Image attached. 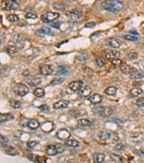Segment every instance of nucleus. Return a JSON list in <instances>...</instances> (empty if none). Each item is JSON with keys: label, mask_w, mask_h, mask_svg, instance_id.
Segmentation results:
<instances>
[{"label": "nucleus", "mask_w": 144, "mask_h": 163, "mask_svg": "<svg viewBox=\"0 0 144 163\" xmlns=\"http://www.w3.org/2000/svg\"><path fill=\"white\" fill-rule=\"evenodd\" d=\"M102 9L112 13H117L123 8V3L119 0H105L101 5Z\"/></svg>", "instance_id": "obj_1"}, {"label": "nucleus", "mask_w": 144, "mask_h": 163, "mask_svg": "<svg viewBox=\"0 0 144 163\" xmlns=\"http://www.w3.org/2000/svg\"><path fill=\"white\" fill-rule=\"evenodd\" d=\"M94 113L99 116L107 117L112 115V109L110 107H96L92 110Z\"/></svg>", "instance_id": "obj_2"}, {"label": "nucleus", "mask_w": 144, "mask_h": 163, "mask_svg": "<svg viewBox=\"0 0 144 163\" xmlns=\"http://www.w3.org/2000/svg\"><path fill=\"white\" fill-rule=\"evenodd\" d=\"M18 7V0H2L1 2V9L2 10H11Z\"/></svg>", "instance_id": "obj_3"}, {"label": "nucleus", "mask_w": 144, "mask_h": 163, "mask_svg": "<svg viewBox=\"0 0 144 163\" xmlns=\"http://www.w3.org/2000/svg\"><path fill=\"white\" fill-rule=\"evenodd\" d=\"M29 91L30 90L28 88V87H27L26 85L21 84V83L16 84L13 88L14 93L18 96H20V97H24V96H25L29 93Z\"/></svg>", "instance_id": "obj_4"}, {"label": "nucleus", "mask_w": 144, "mask_h": 163, "mask_svg": "<svg viewBox=\"0 0 144 163\" xmlns=\"http://www.w3.org/2000/svg\"><path fill=\"white\" fill-rule=\"evenodd\" d=\"M60 17V14L58 12H48L41 15V21L44 23H51L58 19Z\"/></svg>", "instance_id": "obj_5"}, {"label": "nucleus", "mask_w": 144, "mask_h": 163, "mask_svg": "<svg viewBox=\"0 0 144 163\" xmlns=\"http://www.w3.org/2000/svg\"><path fill=\"white\" fill-rule=\"evenodd\" d=\"M66 16L68 18V20L71 21H76L77 20L80 19L82 16V12L79 10L74 9L72 10L68 11L66 12Z\"/></svg>", "instance_id": "obj_6"}, {"label": "nucleus", "mask_w": 144, "mask_h": 163, "mask_svg": "<svg viewBox=\"0 0 144 163\" xmlns=\"http://www.w3.org/2000/svg\"><path fill=\"white\" fill-rule=\"evenodd\" d=\"M104 57L107 60H114L120 56V52L113 49H105L102 51Z\"/></svg>", "instance_id": "obj_7"}, {"label": "nucleus", "mask_w": 144, "mask_h": 163, "mask_svg": "<svg viewBox=\"0 0 144 163\" xmlns=\"http://www.w3.org/2000/svg\"><path fill=\"white\" fill-rule=\"evenodd\" d=\"M70 136H71V134L66 129H64V128L63 129H60L56 133V137L58 138H59L60 140L66 141L68 138H70Z\"/></svg>", "instance_id": "obj_8"}, {"label": "nucleus", "mask_w": 144, "mask_h": 163, "mask_svg": "<svg viewBox=\"0 0 144 163\" xmlns=\"http://www.w3.org/2000/svg\"><path fill=\"white\" fill-rule=\"evenodd\" d=\"M40 72L42 75H51L53 73V69L51 65L43 64V65H40Z\"/></svg>", "instance_id": "obj_9"}, {"label": "nucleus", "mask_w": 144, "mask_h": 163, "mask_svg": "<svg viewBox=\"0 0 144 163\" xmlns=\"http://www.w3.org/2000/svg\"><path fill=\"white\" fill-rule=\"evenodd\" d=\"M82 85H83V82L81 81H73V82L70 83L68 85V88L73 91H77L82 88Z\"/></svg>", "instance_id": "obj_10"}, {"label": "nucleus", "mask_w": 144, "mask_h": 163, "mask_svg": "<svg viewBox=\"0 0 144 163\" xmlns=\"http://www.w3.org/2000/svg\"><path fill=\"white\" fill-rule=\"evenodd\" d=\"M92 89L91 87L89 86H85L82 87L79 89V95L81 97H88L92 93Z\"/></svg>", "instance_id": "obj_11"}, {"label": "nucleus", "mask_w": 144, "mask_h": 163, "mask_svg": "<svg viewBox=\"0 0 144 163\" xmlns=\"http://www.w3.org/2000/svg\"><path fill=\"white\" fill-rule=\"evenodd\" d=\"M69 105V101L68 100H60L53 104V108L55 109H64L68 107Z\"/></svg>", "instance_id": "obj_12"}, {"label": "nucleus", "mask_w": 144, "mask_h": 163, "mask_svg": "<svg viewBox=\"0 0 144 163\" xmlns=\"http://www.w3.org/2000/svg\"><path fill=\"white\" fill-rule=\"evenodd\" d=\"M144 77V71H134L130 74V78L132 80H138Z\"/></svg>", "instance_id": "obj_13"}, {"label": "nucleus", "mask_w": 144, "mask_h": 163, "mask_svg": "<svg viewBox=\"0 0 144 163\" xmlns=\"http://www.w3.org/2000/svg\"><path fill=\"white\" fill-rule=\"evenodd\" d=\"M120 68L121 72L124 74H130L131 73L135 71V69H134L133 68H132V67L130 66V65H127L126 63H123V62H122V65L120 66Z\"/></svg>", "instance_id": "obj_14"}, {"label": "nucleus", "mask_w": 144, "mask_h": 163, "mask_svg": "<svg viewBox=\"0 0 144 163\" xmlns=\"http://www.w3.org/2000/svg\"><path fill=\"white\" fill-rule=\"evenodd\" d=\"M89 101L92 103V104H99L102 101V96L99 94H95L91 96L89 98Z\"/></svg>", "instance_id": "obj_15"}, {"label": "nucleus", "mask_w": 144, "mask_h": 163, "mask_svg": "<svg viewBox=\"0 0 144 163\" xmlns=\"http://www.w3.org/2000/svg\"><path fill=\"white\" fill-rule=\"evenodd\" d=\"M107 43L110 47L114 49H118L120 47V43L115 38H110L107 40Z\"/></svg>", "instance_id": "obj_16"}, {"label": "nucleus", "mask_w": 144, "mask_h": 163, "mask_svg": "<svg viewBox=\"0 0 144 163\" xmlns=\"http://www.w3.org/2000/svg\"><path fill=\"white\" fill-rule=\"evenodd\" d=\"M27 82L30 86H37L41 84V78L38 77H31L28 78Z\"/></svg>", "instance_id": "obj_17"}, {"label": "nucleus", "mask_w": 144, "mask_h": 163, "mask_svg": "<svg viewBox=\"0 0 144 163\" xmlns=\"http://www.w3.org/2000/svg\"><path fill=\"white\" fill-rule=\"evenodd\" d=\"M54 128V124L51 121H47V122L44 123L41 126L43 131L44 132H50V131H52Z\"/></svg>", "instance_id": "obj_18"}, {"label": "nucleus", "mask_w": 144, "mask_h": 163, "mask_svg": "<svg viewBox=\"0 0 144 163\" xmlns=\"http://www.w3.org/2000/svg\"><path fill=\"white\" fill-rule=\"evenodd\" d=\"M45 151H46L47 154L50 156H53L58 154V150L55 145H48L45 148Z\"/></svg>", "instance_id": "obj_19"}, {"label": "nucleus", "mask_w": 144, "mask_h": 163, "mask_svg": "<svg viewBox=\"0 0 144 163\" xmlns=\"http://www.w3.org/2000/svg\"><path fill=\"white\" fill-rule=\"evenodd\" d=\"M143 93V90L140 88H133L130 91L129 95L130 98H135V97H138L141 95Z\"/></svg>", "instance_id": "obj_20"}, {"label": "nucleus", "mask_w": 144, "mask_h": 163, "mask_svg": "<svg viewBox=\"0 0 144 163\" xmlns=\"http://www.w3.org/2000/svg\"><path fill=\"white\" fill-rule=\"evenodd\" d=\"M14 119V116L10 113H3L0 115V122L5 123L12 121Z\"/></svg>", "instance_id": "obj_21"}, {"label": "nucleus", "mask_w": 144, "mask_h": 163, "mask_svg": "<svg viewBox=\"0 0 144 163\" xmlns=\"http://www.w3.org/2000/svg\"><path fill=\"white\" fill-rule=\"evenodd\" d=\"M111 133L107 132V131H101L99 134H98V137L99 139L102 141H107L110 138Z\"/></svg>", "instance_id": "obj_22"}, {"label": "nucleus", "mask_w": 144, "mask_h": 163, "mask_svg": "<svg viewBox=\"0 0 144 163\" xmlns=\"http://www.w3.org/2000/svg\"><path fill=\"white\" fill-rule=\"evenodd\" d=\"M40 126V123L38 120L36 119H32L30 120L29 123H28V127L30 128V129H37L38 128H39Z\"/></svg>", "instance_id": "obj_23"}, {"label": "nucleus", "mask_w": 144, "mask_h": 163, "mask_svg": "<svg viewBox=\"0 0 144 163\" xmlns=\"http://www.w3.org/2000/svg\"><path fill=\"white\" fill-rule=\"evenodd\" d=\"M2 146H3L4 149H5V152H6L7 154H9V155H15V154H17L16 150H15L13 147H10V146L9 145H7V144H4V145Z\"/></svg>", "instance_id": "obj_24"}, {"label": "nucleus", "mask_w": 144, "mask_h": 163, "mask_svg": "<svg viewBox=\"0 0 144 163\" xmlns=\"http://www.w3.org/2000/svg\"><path fill=\"white\" fill-rule=\"evenodd\" d=\"M105 154L102 153H96L94 155V161L97 163L102 162L105 160Z\"/></svg>", "instance_id": "obj_25"}, {"label": "nucleus", "mask_w": 144, "mask_h": 163, "mask_svg": "<svg viewBox=\"0 0 144 163\" xmlns=\"http://www.w3.org/2000/svg\"><path fill=\"white\" fill-rule=\"evenodd\" d=\"M110 158L111 160H113L114 162H125V159L123 157L116 154H111Z\"/></svg>", "instance_id": "obj_26"}, {"label": "nucleus", "mask_w": 144, "mask_h": 163, "mask_svg": "<svg viewBox=\"0 0 144 163\" xmlns=\"http://www.w3.org/2000/svg\"><path fill=\"white\" fill-rule=\"evenodd\" d=\"M64 144H66V146H68V147H77L79 146V142L78 141H76V140L74 139H67L66 140Z\"/></svg>", "instance_id": "obj_27"}, {"label": "nucleus", "mask_w": 144, "mask_h": 163, "mask_svg": "<svg viewBox=\"0 0 144 163\" xmlns=\"http://www.w3.org/2000/svg\"><path fill=\"white\" fill-rule=\"evenodd\" d=\"M117 91H118V89H117L116 87L109 86L105 90V93L108 96H115Z\"/></svg>", "instance_id": "obj_28"}, {"label": "nucleus", "mask_w": 144, "mask_h": 163, "mask_svg": "<svg viewBox=\"0 0 144 163\" xmlns=\"http://www.w3.org/2000/svg\"><path fill=\"white\" fill-rule=\"evenodd\" d=\"M33 94L36 97L41 98V97H43L45 96V91L41 88H37L34 90Z\"/></svg>", "instance_id": "obj_29"}, {"label": "nucleus", "mask_w": 144, "mask_h": 163, "mask_svg": "<svg viewBox=\"0 0 144 163\" xmlns=\"http://www.w3.org/2000/svg\"><path fill=\"white\" fill-rule=\"evenodd\" d=\"M78 125L82 127H85V126H88V125H90L92 122H91L88 119H85V118H83V119H80L78 121Z\"/></svg>", "instance_id": "obj_30"}, {"label": "nucleus", "mask_w": 144, "mask_h": 163, "mask_svg": "<svg viewBox=\"0 0 144 163\" xmlns=\"http://www.w3.org/2000/svg\"><path fill=\"white\" fill-rule=\"evenodd\" d=\"M57 73L58 74H61V75H64L68 73V68L66 66L64 65H61V66H58L57 68Z\"/></svg>", "instance_id": "obj_31"}, {"label": "nucleus", "mask_w": 144, "mask_h": 163, "mask_svg": "<svg viewBox=\"0 0 144 163\" xmlns=\"http://www.w3.org/2000/svg\"><path fill=\"white\" fill-rule=\"evenodd\" d=\"M9 103H10V105L12 106L13 108L18 109L21 107V103L19 101H17L15 99H10L9 100Z\"/></svg>", "instance_id": "obj_32"}, {"label": "nucleus", "mask_w": 144, "mask_h": 163, "mask_svg": "<svg viewBox=\"0 0 144 163\" xmlns=\"http://www.w3.org/2000/svg\"><path fill=\"white\" fill-rule=\"evenodd\" d=\"M53 8L58 10H64L65 9V5L62 2H56L53 4Z\"/></svg>", "instance_id": "obj_33"}, {"label": "nucleus", "mask_w": 144, "mask_h": 163, "mask_svg": "<svg viewBox=\"0 0 144 163\" xmlns=\"http://www.w3.org/2000/svg\"><path fill=\"white\" fill-rule=\"evenodd\" d=\"M95 61H96L97 65L99 67H104L106 65V62H105V60L102 58H99V57H97L96 60H95Z\"/></svg>", "instance_id": "obj_34"}, {"label": "nucleus", "mask_w": 144, "mask_h": 163, "mask_svg": "<svg viewBox=\"0 0 144 163\" xmlns=\"http://www.w3.org/2000/svg\"><path fill=\"white\" fill-rule=\"evenodd\" d=\"M5 51L9 54H15L17 53V49L15 47H12V46H9V47H7Z\"/></svg>", "instance_id": "obj_35"}, {"label": "nucleus", "mask_w": 144, "mask_h": 163, "mask_svg": "<svg viewBox=\"0 0 144 163\" xmlns=\"http://www.w3.org/2000/svg\"><path fill=\"white\" fill-rule=\"evenodd\" d=\"M7 21H9V22H12V23H15V22H18L19 21V17L17 15H9L7 16Z\"/></svg>", "instance_id": "obj_36"}, {"label": "nucleus", "mask_w": 144, "mask_h": 163, "mask_svg": "<svg viewBox=\"0 0 144 163\" xmlns=\"http://www.w3.org/2000/svg\"><path fill=\"white\" fill-rule=\"evenodd\" d=\"M38 33L42 34H48L51 33V29L48 27H43V28H40L38 31Z\"/></svg>", "instance_id": "obj_37"}, {"label": "nucleus", "mask_w": 144, "mask_h": 163, "mask_svg": "<svg viewBox=\"0 0 144 163\" xmlns=\"http://www.w3.org/2000/svg\"><path fill=\"white\" fill-rule=\"evenodd\" d=\"M110 139H111V141H112V142H117V141L119 140V136H118V134H117V133L112 132L111 133L110 138Z\"/></svg>", "instance_id": "obj_38"}, {"label": "nucleus", "mask_w": 144, "mask_h": 163, "mask_svg": "<svg viewBox=\"0 0 144 163\" xmlns=\"http://www.w3.org/2000/svg\"><path fill=\"white\" fill-rule=\"evenodd\" d=\"M55 146L56 147L57 150H58V153H63L65 151V147L63 144L57 143V144H55Z\"/></svg>", "instance_id": "obj_39"}, {"label": "nucleus", "mask_w": 144, "mask_h": 163, "mask_svg": "<svg viewBox=\"0 0 144 163\" xmlns=\"http://www.w3.org/2000/svg\"><path fill=\"white\" fill-rule=\"evenodd\" d=\"M125 40L127 41H138V38L134 36H131V35H125L123 37Z\"/></svg>", "instance_id": "obj_40"}, {"label": "nucleus", "mask_w": 144, "mask_h": 163, "mask_svg": "<svg viewBox=\"0 0 144 163\" xmlns=\"http://www.w3.org/2000/svg\"><path fill=\"white\" fill-rule=\"evenodd\" d=\"M27 157H28V160H30V161L38 162V156L35 155V154H28V155H27Z\"/></svg>", "instance_id": "obj_41"}, {"label": "nucleus", "mask_w": 144, "mask_h": 163, "mask_svg": "<svg viewBox=\"0 0 144 163\" xmlns=\"http://www.w3.org/2000/svg\"><path fill=\"white\" fill-rule=\"evenodd\" d=\"M136 106L138 107H144V97H141L138 99L136 101Z\"/></svg>", "instance_id": "obj_42"}, {"label": "nucleus", "mask_w": 144, "mask_h": 163, "mask_svg": "<svg viewBox=\"0 0 144 163\" xmlns=\"http://www.w3.org/2000/svg\"><path fill=\"white\" fill-rule=\"evenodd\" d=\"M138 53L132 52V53H130L129 54H128L126 58H128V60H134V59H136V58H138Z\"/></svg>", "instance_id": "obj_43"}, {"label": "nucleus", "mask_w": 144, "mask_h": 163, "mask_svg": "<svg viewBox=\"0 0 144 163\" xmlns=\"http://www.w3.org/2000/svg\"><path fill=\"white\" fill-rule=\"evenodd\" d=\"M125 146L123 145L122 144H118L117 145H115V147H114V149L116 150V151H122V150L125 149Z\"/></svg>", "instance_id": "obj_44"}, {"label": "nucleus", "mask_w": 144, "mask_h": 163, "mask_svg": "<svg viewBox=\"0 0 144 163\" xmlns=\"http://www.w3.org/2000/svg\"><path fill=\"white\" fill-rule=\"evenodd\" d=\"M29 121H30V120L28 119V118H22V120L20 121V125L23 127L28 126Z\"/></svg>", "instance_id": "obj_45"}, {"label": "nucleus", "mask_w": 144, "mask_h": 163, "mask_svg": "<svg viewBox=\"0 0 144 163\" xmlns=\"http://www.w3.org/2000/svg\"><path fill=\"white\" fill-rule=\"evenodd\" d=\"M25 18H28V19H36L37 18H38V15H35V14L34 13H31V12H28V13L26 14V15H25Z\"/></svg>", "instance_id": "obj_46"}, {"label": "nucleus", "mask_w": 144, "mask_h": 163, "mask_svg": "<svg viewBox=\"0 0 144 163\" xmlns=\"http://www.w3.org/2000/svg\"><path fill=\"white\" fill-rule=\"evenodd\" d=\"M112 63L113 64V65H116V66H120L121 65H122V61L120 59H118V58H116V59H114L112 60Z\"/></svg>", "instance_id": "obj_47"}, {"label": "nucleus", "mask_w": 144, "mask_h": 163, "mask_svg": "<svg viewBox=\"0 0 144 163\" xmlns=\"http://www.w3.org/2000/svg\"><path fill=\"white\" fill-rule=\"evenodd\" d=\"M38 108H39L40 110L42 111V112H48V111L49 110V107H48L47 104H43V105L40 106Z\"/></svg>", "instance_id": "obj_48"}, {"label": "nucleus", "mask_w": 144, "mask_h": 163, "mask_svg": "<svg viewBox=\"0 0 144 163\" xmlns=\"http://www.w3.org/2000/svg\"><path fill=\"white\" fill-rule=\"evenodd\" d=\"M36 145H38V142L35 141H30L28 142V147L30 149H33L36 147Z\"/></svg>", "instance_id": "obj_49"}, {"label": "nucleus", "mask_w": 144, "mask_h": 163, "mask_svg": "<svg viewBox=\"0 0 144 163\" xmlns=\"http://www.w3.org/2000/svg\"><path fill=\"white\" fill-rule=\"evenodd\" d=\"M48 160V158L45 157H40V156H38V162L40 163H45Z\"/></svg>", "instance_id": "obj_50"}, {"label": "nucleus", "mask_w": 144, "mask_h": 163, "mask_svg": "<svg viewBox=\"0 0 144 163\" xmlns=\"http://www.w3.org/2000/svg\"><path fill=\"white\" fill-rule=\"evenodd\" d=\"M8 141H9V140H8L7 137L1 135V144H2V146L4 145V144H6L7 143H8Z\"/></svg>", "instance_id": "obj_51"}, {"label": "nucleus", "mask_w": 144, "mask_h": 163, "mask_svg": "<svg viewBox=\"0 0 144 163\" xmlns=\"http://www.w3.org/2000/svg\"><path fill=\"white\" fill-rule=\"evenodd\" d=\"M95 25H96V23H95L90 22V23H86L85 27H86V28H94Z\"/></svg>", "instance_id": "obj_52"}, {"label": "nucleus", "mask_w": 144, "mask_h": 163, "mask_svg": "<svg viewBox=\"0 0 144 163\" xmlns=\"http://www.w3.org/2000/svg\"><path fill=\"white\" fill-rule=\"evenodd\" d=\"M60 25H61V23H55V24H51V25H52V27H53V28H59V26Z\"/></svg>", "instance_id": "obj_53"}, {"label": "nucleus", "mask_w": 144, "mask_h": 163, "mask_svg": "<svg viewBox=\"0 0 144 163\" xmlns=\"http://www.w3.org/2000/svg\"><path fill=\"white\" fill-rule=\"evenodd\" d=\"M130 34H133V35H136V36L138 35V32H137L136 31H135V30H130Z\"/></svg>", "instance_id": "obj_54"}, {"label": "nucleus", "mask_w": 144, "mask_h": 163, "mask_svg": "<svg viewBox=\"0 0 144 163\" xmlns=\"http://www.w3.org/2000/svg\"><path fill=\"white\" fill-rule=\"evenodd\" d=\"M139 152H140V154H141V155H144V147H142V148L140 149Z\"/></svg>", "instance_id": "obj_55"}, {"label": "nucleus", "mask_w": 144, "mask_h": 163, "mask_svg": "<svg viewBox=\"0 0 144 163\" xmlns=\"http://www.w3.org/2000/svg\"><path fill=\"white\" fill-rule=\"evenodd\" d=\"M85 54H81V56L82 57V58H85ZM77 60H82H82H85V59H80V57H78Z\"/></svg>", "instance_id": "obj_56"}, {"label": "nucleus", "mask_w": 144, "mask_h": 163, "mask_svg": "<svg viewBox=\"0 0 144 163\" xmlns=\"http://www.w3.org/2000/svg\"><path fill=\"white\" fill-rule=\"evenodd\" d=\"M68 1H76V0H68Z\"/></svg>", "instance_id": "obj_57"}]
</instances>
